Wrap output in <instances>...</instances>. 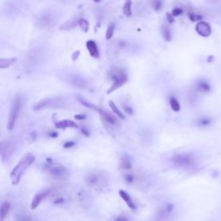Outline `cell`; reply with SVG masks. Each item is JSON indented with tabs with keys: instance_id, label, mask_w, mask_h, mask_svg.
I'll return each instance as SVG.
<instances>
[{
	"instance_id": "obj_22",
	"label": "cell",
	"mask_w": 221,
	"mask_h": 221,
	"mask_svg": "<svg viewBox=\"0 0 221 221\" xmlns=\"http://www.w3.org/2000/svg\"><path fill=\"white\" fill-rule=\"evenodd\" d=\"M161 34H162V36L164 38L165 41H171V32H170V30L169 29V27L167 26H163L162 29H161Z\"/></svg>"
},
{
	"instance_id": "obj_31",
	"label": "cell",
	"mask_w": 221,
	"mask_h": 221,
	"mask_svg": "<svg viewBox=\"0 0 221 221\" xmlns=\"http://www.w3.org/2000/svg\"><path fill=\"white\" fill-rule=\"evenodd\" d=\"M181 13H182V11L180 9H175V10H173L172 15L174 17H177V16L180 15Z\"/></svg>"
},
{
	"instance_id": "obj_26",
	"label": "cell",
	"mask_w": 221,
	"mask_h": 221,
	"mask_svg": "<svg viewBox=\"0 0 221 221\" xmlns=\"http://www.w3.org/2000/svg\"><path fill=\"white\" fill-rule=\"evenodd\" d=\"M79 25L84 32H87L89 30V23L86 19L81 18L79 20Z\"/></svg>"
},
{
	"instance_id": "obj_18",
	"label": "cell",
	"mask_w": 221,
	"mask_h": 221,
	"mask_svg": "<svg viewBox=\"0 0 221 221\" xmlns=\"http://www.w3.org/2000/svg\"><path fill=\"white\" fill-rule=\"evenodd\" d=\"M17 58H1L0 59V68L1 69H4V68H7L9 67H11L12 65L15 63L17 61Z\"/></svg>"
},
{
	"instance_id": "obj_37",
	"label": "cell",
	"mask_w": 221,
	"mask_h": 221,
	"mask_svg": "<svg viewBox=\"0 0 221 221\" xmlns=\"http://www.w3.org/2000/svg\"><path fill=\"white\" fill-rule=\"evenodd\" d=\"M124 110L127 112L129 114H133V112H132V108H131V107H124Z\"/></svg>"
},
{
	"instance_id": "obj_3",
	"label": "cell",
	"mask_w": 221,
	"mask_h": 221,
	"mask_svg": "<svg viewBox=\"0 0 221 221\" xmlns=\"http://www.w3.org/2000/svg\"><path fill=\"white\" fill-rule=\"evenodd\" d=\"M109 78L113 80V85L107 91V94H110L117 89L120 88L127 82L128 76L126 72L121 68H112L109 72Z\"/></svg>"
},
{
	"instance_id": "obj_10",
	"label": "cell",
	"mask_w": 221,
	"mask_h": 221,
	"mask_svg": "<svg viewBox=\"0 0 221 221\" xmlns=\"http://www.w3.org/2000/svg\"><path fill=\"white\" fill-rule=\"evenodd\" d=\"M50 191H51V190L49 189V188H45V189H42V190H41L40 192H38L37 194L35 195L34 198L32 199V201H31V205H30L31 209H36V208L42 202V200L50 194Z\"/></svg>"
},
{
	"instance_id": "obj_20",
	"label": "cell",
	"mask_w": 221,
	"mask_h": 221,
	"mask_svg": "<svg viewBox=\"0 0 221 221\" xmlns=\"http://www.w3.org/2000/svg\"><path fill=\"white\" fill-rule=\"evenodd\" d=\"M120 166L121 168L124 170H130L131 169V162L130 161V159L128 158L127 156H123L121 158V161H120Z\"/></svg>"
},
{
	"instance_id": "obj_36",
	"label": "cell",
	"mask_w": 221,
	"mask_h": 221,
	"mask_svg": "<svg viewBox=\"0 0 221 221\" xmlns=\"http://www.w3.org/2000/svg\"><path fill=\"white\" fill-rule=\"evenodd\" d=\"M74 118H76V119H80V120L86 119V117L83 116V115H75Z\"/></svg>"
},
{
	"instance_id": "obj_43",
	"label": "cell",
	"mask_w": 221,
	"mask_h": 221,
	"mask_svg": "<svg viewBox=\"0 0 221 221\" xmlns=\"http://www.w3.org/2000/svg\"><path fill=\"white\" fill-rule=\"evenodd\" d=\"M126 1H131V0H126Z\"/></svg>"
},
{
	"instance_id": "obj_24",
	"label": "cell",
	"mask_w": 221,
	"mask_h": 221,
	"mask_svg": "<svg viewBox=\"0 0 221 221\" xmlns=\"http://www.w3.org/2000/svg\"><path fill=\"white\" fill-rule=\"evenodd\" d=\"M169 104H170V106H171V108H172L173 111H175V112H179V111L180 110V104H179L178 100H177L176 98H170V100H169Z\"/></svg>"
},
{
	"instance_id": "obj_21",
	"label": "cell",
	"mask_w": 221,
	"mask_h": 221,
	"mask_svg": "<svg viewBox=\"0 0 221 221\" xmlns=\"http://www.w3.org/2000/svg\"><path fill=\"white\" fill-rule=\"evenodd\" d=\"M109 105H110V107H111V109L113 110V113H115L117 116L119 118H121V119H124V115L123 114V113H122V112L120 111L119 109L117 107V105H115V104H114V102L112 101V100H111V101H109Z\"/></svg>"
},
{
	"instance_id": "obj_38",
	"label": "cell",
	"mask_w": 221,
	"mask_h": 221,
	"mask_svg": "<svg viewBox=\"0 0 221 221\" xmlns=\"http://www.w3.org/2000/svg\"><path fill=\"white\" fill-rule=\"evenodd\" d=\"M63 202V199H56L55 201H54V203L55 204H60V203Z\"/></svg>"
},
{
	"instance_id": "obj_29",
	"label": "cell",
	"mask_w": 221,
	"mask_h": 221,
	"mask_svg": "<svg viewBox=\"0 0 221 221\" xmlns=\"http://www.w3.org/2000/svg\"><path fill=\"white\" fill-rule=\"evenodd\" d=\"M161 1L160 0H152V4H151V5H152V7L156 10V11H158L160 8H161Z\"/></svg>"
},
{
	"instance_id": "obj_41",
	"label": "cell",
	"mask_w": 221,
	"mask_h": 221,
	"mask_svg": "<svg viewBox=\"0 0 221 221\" xmlns=\"http://www.w3.org/2000/svg\"><path fill=\"white\" fill-rule=\"evenodd\" d=\"M51 136L54 137H57V133H53V134H51Z\"/></svg>"
},
{
	"instance_id": "obj_1",
	"label": "cell",
	"mask_w": 221,
	"mask_h": 221,
	"mask_svg": "<svg viewBox=\"0 0 221 221\" xmlns=\"http://www.w3.org/2000/svg\"><path fill=\"white\" fill-rule=\"evenodd\" d=\"M35 159H36V157H35L34 155L27 154L19 161L17 166L12 169L11 175H10L11 179H12V184L17 185V184L19 183V181L21 180V178L23 177L24 172L26 171V169L30 167V165L34 162Z\"/></svg>"
},
{
	"instance_id": "obj_4",
	"label": "cell",
	"mask_w": 221,
	"mask_h": 221,
	"mask_svg": "<svg viewBox=\"0 0 221 221\" xmlns=\"http://www.w3.org/2000/svg\"><path fill=\"white\" fill-rule=\"evenodd\" d=\"M22 104H23L22 97H20V96H17L12 101L7 123V129L9 131H12L15 126L16 122L17 120V118L20 114L21 109H22Z\"/></svg>"
},
{
	"instance_id": "obj_17",
	"label": "cell",
	"mask_w": 221,
	"mask_h": 221,
	"mask_svg": "<svg viewBox=\"0 0 221 221\" xmlns=\"http://www.w3.org/2000/svg\"><path fill=\"white\" fill-rule=\"evenodd\" d=\"M77 24H79V21L77 18H72L70 20H68V22L62 24L61 26L60 27V30H73L74 28L76 27Z\"/></svg>"
},
{
	"instance_id": "obj_14",
	"label": "cell",
	"mask_w": 221,
	"mask_h": 221,
	"mask_svg": "<svg viewBox=\"0 0 221 221\" xmlns=\"http://www.w3.org/2000/svg\"><path fill=\"white\" fill-rule=\"evenodd\" d=\"M55 127L57 129H67V128H77L78 125L72 120H61L55 124Z\"/></svg>"
},
{
	"instance_id": "obj_16",
	"label": "cell",
	"mask_w": 221,
	"mask_h": 221,
	"mask_svg": "<svg viewBox=\"0 0 221 221\" xmlns=\"http://www.w3.org/2000/svg\"><path fill=\"white\" fill-rule=\"evenodd\" d=\"M118 194H119L121 198L124 199L125 203L127 204V206H129L130 208H131V209H136V206L134 205V203L132 201L131 196L129 195L127 192H125L124 190H119V191H118Z\"/></svg>"
},
{
	"instance_id": "obj_19",
	"label": "cell",
	"mask_w": 221,
	"mask_h": 221,
	"mask_svg": "<svg viewBox=\"0 0 221 221\" xmlns=\"http://www.w3.org/2000/svg\"><path fill=\"white\" fill-rule=\"evenodd\" d=\"M10 204L7 202L2 203L1 205V208H0V220L3 221L4 219V218L7 216L8 213L10 211Z\"/></svg>"
},
{
	"instance_id": "obj_40",
	"label": "cell",
	"mask_w": 221,
	"mask_h": 221,
	"mask_svg": "<svg viewBox=\"0 0 221 221\" xmlns=\"http://www.w3.org/2000/svg\"><path fill=\"white\" fill-rule=\"evenodd\" d=\"M86 131H85V130H82V133H85L86 134V136H89V133H87V132H86Z\"/></svg>"
},
{
	"instance_id": "obj_25",
	"label": "cell",
	"mask_w": 221,
	"mask_h": 221,
	"mask_svg": "<svg viewBox=\"0 0 221 221\" xmlns=\"http://www.w3.org/2000/svg\"><path fill=\"white\" fill-rule=\"evenodd\" d=\"M123 13L126 17H130L132 14L131 12V1H127L125 4H124V7H123Z\"/></svg>"
},
{
	"instance_id": "obj_12",
	"label": "cell",
	"mask_w": 221,
	"mask_h": 221,
	"mask_svg": "<svg viewBox=\"0 0 221 221\" xmlns=\"http://www.w3.org/2000/svg\"><path fill=\"white\" fill-rule=\"evenodd\" d=\"M195 30L197 31L199 36H201L203 37H208L210 35L212 34V29L208 23L200 21L196 24Z\"/></svg>"
},
{
	"instance_id": "obj_5",
	"label": "cell",
	"mask_w": 221,
	"mask_h": 221,
	"mask_svg": "<svg viewBox=\"0 0 221 221\" xmlns=\"http://www.w3.org/2000/svg\"><path fill=\"white\" fill-rule=\"evenodd\" d=\"M125 47V42L120 40H114L112 41L107 46V49H106V54L107 56L110 59H113L116 58L117 56H118L121 52L123 51V49Z\"/></svg>"
},
{
	"instance_id": "obj_15",
	"label": "cell",
	"mask_w": 221,
	"mask_h": 221,
	"mask_svg": "<svg viewBox=\"0 0 221 221\" xmlns=\"http://www.w3.org/2000/svg\"><path fill=\"white\" fill-rule=\"evenodd\" d=\"M86 48L88 49V51L90 53V55L93 57L97 58L98 57V47L96 42L93 40H90L86 42Z\"/></svg>"
},
{
	"instance_id": "obj_33",
	"label": "cell",
	"mask_w": 221,
	"mask_h": 221,
	"mask_svg": "<svg viewBox=\"0 0 221 221\" xmlns=\"http://www.w3.org/2000/svg\"><path fill=\"white\" fill-rule=\"evenodd\" d=\"M73 145H74V142H66L65 144H64V148L65 149H68V148H70V147H72Z\"/></svg>"
},
{
	"instance_id": "obj_8",
	"label": "cell",
	"mask_w": 221,
	"mask_h": 221,
	"mask_svg": "<svg viewBox=\"0 0 221 221\" xmlns=\"http://www.w3.org/2000/svg\"><path fill=\"white\" fill-rule=\"evenodd\" d=\"M50 176L55 180H66L70 176V171L64 166H56L53 167L49 170Z\"/></svg>"
},
{
	"instance_id": "obj_6",
	"label": "cell",
	"mask_w": 221,
	"mask_h": 221,
	"mask_svg": "<svg viewBox=\"0 0 221 221\" xmlns=\"http://www.w3.org/2000/svg\"><path fill=\"white\" fill-rule=\"evenodd\" d=\"M171 161L179 167H189L195 163V158L189 154H178L172 156Z\"/></svg>"
},
{
	"instance_id": "obj_42",
	"label": "cell",
	"mask_w": 221,
	"mask_h": 221,
	"mask_svg": "<svg viewBox=\"0 0 221 221\" xmlns=\"http://www.w3.org/2000/svg\"><path fill=\"white\" fill-rule=\"evenodd\" d=\"M94 1L95 2V3H98V2H100L101 0H94Z\"/></svg>"
},
{
	"instance_id": "obj_28",
	"label": "cell",
	"mask_w": 221,
	"mask_h": 221,
	"mask_svg": "<svg viewBox=\"0 0 221 221\" xmlns=\"http://www.w3.org/2000/svg\"><path fill=\"white\" fill-rule=\"evenodd\" d=\"M198 89L201 92H209L210 91V85L208 83L205 81H201L198 84Z\"/></svg>"
},
{
	"instance_id": "obj_27",
	"label": "cell",
	"mask_w": 221,
	"mask_h": 221,
	"mask_svg": "<svg viewBox=\"0 0 221 221\" xmlns=\"http://www.w3.org/2000/svg\"><path fill=\"white\" fill-rule=\"evenodd\" d=\"M114 24L113 23H111L110 25L107 28V30H106V35H105V38L107 40H111L113 36V33H114Z\"/></svg>"
},
{
	"instance_id": "obj_34",
	"label": "cell",
	"mask_w": 221,
	"mask_h": 221,
	"mask_svg": "<svg viewBox=\"0 0 221 221\" xmlns=\"http://www.w3.org/2000/svg\"><path fill=\"white\" fill-rule=\"evenodd\" d=\"M30 137H31L30 142H34L35 140H36V132H32V133L30 135Z\"/></svg>"
},
{
	"instance_id": "obj_32",
	"label": "cell",
	"mask_w": 221,
	"mask_h": 221,
	"mask_svg": "<svg viewBox=\"0 0 221 221\" xmlns=\"http://www.w3.org/2000/svg\"><path fill=\"white\" fill-rule=\"evenodd\" d=\"M189 17H190V19H191L192 21H194V22H195V21H198V20H200V19L202 18V17H201L200 16L193 15V14L189 16Z\"/></svg>"
},
{
	"instance_id": "obj_30",
	"label": "cell",
	"mask_w": 221,
	"mask_h": 221,
	"mask_svg": "<svg viewBox=\"0 0 221 221\" xmlns=\"http://www.w3.org/2000/svg\"><path fill=\"white\" fill-rule=\"evenodd\" d=\"M210 122H211L210 118H202V119H200V121H199V124H201V125H208V124H210Z\"/></svg>"
},
{
	"instance_id": "obj_39",
	"label": "cell",
	"mask_w": 221,
	"mask_h": 221,
	"mask_svg": "<svg viewBox=\"0 0 221 221\" xmlns=\"http://www.w3.org/2000/svg\"><path fill=\"white\" fill-rule=\"evenodd\" d=\"M126 180H127L129 182H131V181H132V177H131V175L126 176Z\"/></svg>"
},
{
	"instance_id": "obj_35",
	"label": "cell",
	"mask_w": 221,
	"mask_h": 221,
	"mask_svg": "<svg viewBox=\"0 0 221 221\" xmlns=\"http://www.w3.org/2000/svg\"><path fill=\"white\" fill-rule=\"evenodd\" d=\"M79 51H77V52H75L74 55H73V57H72V59H73V60L74 61L77 58H78V56H79Z\"/></svg>"
},
{
	"instance_id": "obj_2",
	"label": "cell",
	"mask_w": 221,
	"mask_h": 221,
	"mask_svg": "<svg viewBox=\"0 0 221 221\" xmlns=\"http://www.w3.org/2000/svg\"><path fill=\"white\" fill-rule=\"evenodd\" d=\"M68 105L66 98L63 97H52V98H43L37 103H36L32 109L37 112L41 110H45V109H57V108H63Z\"/></svg>"
},
{
	"instance_id": "obj_23",
	"label": "cell",
	"mask_w": 221,
	"mask_h": 221,
	"mask_svg": "<svg viewBox=\"0 0 221 221\" xmlns=\"http://www.w3.org/2000/svg\"><path fill=\"white\" fill-rule=\"evenodd\" d=\"M78 100H79V102L82 105H84V106H86V108H89V109H93V110H95V111H98V107H97V106H95L94 105H93V104H91V103H89V102L86 101L84 98H82L81 97H79V96H78Z\"/></svg>"
},
{
	"instance_id": "obj_9",
	"label": "cell",
	"mask_w": 221,
	"mask_h": 221,
	"mask_svg": "<svg viewBox=\"0 0 221 221\" xmlns=\"http://www.w3.org/2000/svg\"><path fill=\"white\" fill-rule=\"evenodd\" d=\"M104 177L98 173H90L86 176L85 181L91 187H100L104 184Z\"/></svg>"
},
{
	"instance_id": "obj_7",
	"label": "cell",
	"mask_w": 221,
	"mask_h": 221,
	"mask_svg": "<svg viewBox=\"0 0 221 221\" xmlns=\"http://www.w3.org/2000/svg\"><path fill=\"white\" fill-rule=\"evenodd\" d=\"M0 156L2 161H5L10 159L15 150V143L11 140L2 141L0 145Z\"/></svg>"
},
{
	"instance_id": "obj_11",
	"label": "cell",
	"mask_w": 221,
	"mask_h": 221,
	"mask_svg": "<svg viewBox=\"0 0 221 221\" xmlns=\"http://www.w3.org/2000/svg\"><path fill=\"white\" fill-rule=\"evenodd\" d=\"M70 83L77 88L83 89V90H88L89 89V83L86 81V79L80 77L79 75H74L70 78Z\"/></svg>"
},
{
	"instance_id": "obj_13",
	"label": "cell",
	"mask_w": 221,
	"mask_h": 221,
	"mask_svg": "<svg viewBox=\"0 0 221 221\" xmlns=\"http://www.w3.org/2000/svg\"><path fill=\"white\" fill-rule=\"evenodd\" d=\"M98 113H99V115L101 117V118L103 119V121L108 124H112V125H114V124H117V119L115 117H113V115H111L110 113H107L106 111H104L102 109H98Z\"/></svg>"
}]
</instances>
